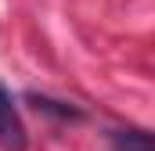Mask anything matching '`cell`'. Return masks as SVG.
I'll use <instances>...</instances> for the list:
<instances>
[{
	"instance_id": "obj_1",
	"label": "cell",
	"mask_w": 155,
	"mask_h": 151,
	"mask_svg": "<svg viewBox=\"0 0 155 151\" xmlns=\"http://www.w3.org/2000/svg\"><path fill=\"white\" fill-rule=\"evenodd\" d=\"M0 148H7V151H22L25 148V122L18 115L15 97L4 86H0Z\"/></svg>"
},
{
	"instance_id": "obj_2",
	"label": "cell",
	"mask_w": 155,
	"mask_h": 151,
	"mask_svg": "<svg viewBox=\"0 0 155 151\" xmlns=\"http://www.w3.org/2000/svg\"><path fill=\"white\" fill-rule=\"evenodd\" d=\"M112 148L116 151H155L152 137L144 130H116L112 133Z\"/></svg>"
}]
</instances>
